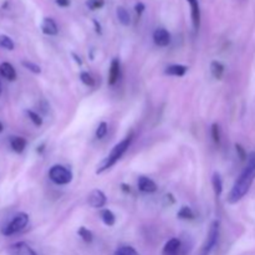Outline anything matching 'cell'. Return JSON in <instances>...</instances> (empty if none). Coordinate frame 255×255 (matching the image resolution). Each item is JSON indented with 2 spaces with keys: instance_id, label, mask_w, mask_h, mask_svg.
<instances>
[{
  "instance_id": "6da1fadb",
  "label": "cell",
  "mask_w": 255,
  "mask_h": 255,
  "mask_svg": "<svg viewBox=\"0 0 255 255\" xmlns=\"http://www.w3.org/2000/svg\"><path fill=\"white\" fill-rule=\"evenodd\" d=\"M255 179V151L254 152L249 153L248 156V163L245 166L244 171L242 172V175L239 176V178L235 180L233 188H231L230 193H229L228 202L229 203H236L239 202L245 194L249 192L250 187H252L253 182Z\"/></svg>"
},
{
  "instance_id": "7a4b0ae2",
  "label": "cell",
  "mask_w": 255,
  "mask_h": 255,
  "mask_svg": "<svg viewBox=\"0 0 255 255\" xmlns=\"http://www.w3.org/2000/svg\"><path fill=\"white\" fill-rule=\"evenodd\" d=\"M132 138H133V136L129 134V136H127L126 138H124L121 142H118L117 145L112 148V151H111L110 154H108V156L101 162V164L97 167V171H96L97 175H100V173H102V172H105L106 169H110L111 167L115 166L116 162L121 158V157L125 154V152L128 150L129 145H131V142H132Z\"/></svg>"
},
{
  "instance_id": "3957f363",
  "label": "cell",
  "mask_w": 255,
  "mask_h": 255,
  "mask_svg": "<svg viewBox=\"0 0 255 255\" xmlns=\"http://www.w3.org/2000/svg\"><path fill=\"white\" fill-rule=\"evenodd\" d=\"M49 178L54 183L60 185L69 184V183L73 180V173L71 171L66 168L64 166H60V164H55L50 168L49 171Z\"/></svg>"
},
{
  "instance_id": "277c9868",
  "label": "cell",
  "mask_w": 255,
  "mask_h": 255,
  "mask_svg": "<svg viewBox=\"0 0 255 255\" xmlns=\"http://www.w3.org/2000/svg\"><path fill=\"white\" fill-rule=\"evenodd\" d=\"M27 223H29V215H27L26 213L22 212L19 213V214H16L15 217L11 219V222L8 224V226L4 227L1 233L6 236L13 235V234L18 233V231L23 230V229L27 226Z\"/></svg>"
},
{
  "instance_id": "5b68a950",
  "label": "cell",
  "mask_w": 255,
  "mask_h": 255,
  "mask_svg": "<svg viewBox=\"0 0 255 255\" xmlns=\"http://www.w3.org/2000/svg\"><path fill=\"white\" fill-rule=\"evenodd\" d=\"M218 236H219V222L214 220L212 224H210L209 231H208L207 240L204 243L203 249H202V255H209V253L212 252L213 248L215 247L218 242Z\"/></svg>"
},
{
  "instance_id": "8992f818",
  "label": "cell",
  "mask_w": 255,
  "mask_h": 255,
  "mask_svg": "<svg viewBox=\"0 0 255 255\" xmlns=\"http://www.w3.org/2000/svg\"><path fill=\"white\" fill-rule=\"evenodd\" d=\"M89 204L94 208H102L105 207L106 203H107V198H106L105 193L100 189H94L91 193L89 194Z\"/></svg>"
},
{
  "instance_id": "52a82bcc",
  "label": "cell",
  "mask_w": 255,
  "mask_h": 255,
  "mask_svg": "<svg viewBox=\"0 0 255 255\" xmlns=\"http://www.w3.org/2000/svg\"><path fill=\"white\" fill-rule=\"evenodd\" d=\"M153 41L157 46H161V48L168 46L171 43V34L163 27H159L153 32Z\"/></svg>"
},
{
  "instance_id": "ba28073f",
  "label": "cell",
  "mask_w": 255,
  "mask_h": 255,
  "mask_svg": "<svg viewBox=\"0 0 255 255\" xmlns=\"http://www.w3.org/2000/svg\"><path fill=\"white\" fill-rule=\"evenodd\" d=\"M10 250L13 255H38L35 250L32 249L29 244H26V243L24 242L15 243L14 245H11Z\"/></svg>"
},
{
  "instance_id": "9c48e42d",
  "label": "cell",
  "mask_w": 255,
  "mask_h": 255,
  "mask_svg": "<svg viewBox=\"0 0 255 255\" xmlns=\"http://www.w3.org/2000/svg\"><path fill=\"white\" fill-rule=\"evenodd\" d=\"M120 74H121V65H120V60L113 59L110 66V73H108V85L113 86L120 78Z\"/></svg>"
},
{
  "instance_id": "30bf717a",
  "label": "cell",
  "mask_w": 255,
  "mask_h": 255,
  "mask_svg": "<svg viewBox=\"0 0 255 255\" xmlns=\"http://www.w3.org/2000/svg\"><path fill=\"white\" fill-rule=\"evenodd\" d=\"M138 189L143 193H154L157 191V184L151 178L142 176L138 178Z\"/></svg>"
},
{
  "instance_id": "8fae6325",
  "label": "cell",
  "mask_w": 255,
  "mask_h": 255,
  "mask_svg": "<svg viewBox=\"0 0 255 255\" xmlns=\"http://www.w3.org/2000/svg\"><path fill=\"white\" fill-rule=\"evenodd\" d=\"M191 6V15H192V23H193L194 29L198 30L199 25H201V8H199L198 0H187Z\"/></svg>"
},
{
  "instance_id": "7c38bea8",
  "label": "cell",
  "mask_w": 255,
  "mask_h": 255,
  "mask_svg": "<svg viewBox=\"0 0 255 255\" xmlns=\"http://www.w3.org/2000/svg\"><path fill=\"white\" fill-rule=\"evenodd\" d=\"M41 30H43V32L45 35L49 36H54L59 32V27H57L56 23H55L54 19H51V18H45V19L43 20Z\"/></svg>"
},
{
  "instance_id": "4fadbf2b",
  "label": "cell",
  "mask_w": 255,
  "mask_h": 255,
  "mask_svg": "<svg viewBox=\"0 0 255 255\" xmlns=\"http://www.w3.org/2000/svg\"><path fill=\"white\" fill-rule=\"evenodd\" d=\"M180 243L179 239L177 238H172V239H169L168 242L166 243L163 248V254L164 255H177L178 252L180 250Z\"/></svg>"
},
{
  "instance_id": "5bb4252c",
  "label": "cell",
  "mask_w": 255,
  "mask_h": 255,
  "mask_svg": "<svg viewBox=\"0 0 255 255\" xmlns=\"http://www.w3.org/2000/svg\"><path fill=\"white\" fill-rule=\"evenodd\" d=\"M188 71V67L185 66V65H179V64H176V65H169V66L166 67V70H164V74L169 76H177V77H182V76L185 75V73Z\"/></svg>"
},
{
  "instance_id": "9a60e30c",
  "label": "cell",
  "mask_w": 255,
  "mask_h": 255,
  "mask_svg": "<svg viewBox=\"0 0 255 255\" xmlns=\"http://www.w3.org/2000/svg\"><path fill=\"white\" fill-rule=\"evenodd\" d=\"M0 75L3 76L4 78H6L8 81H14L16 80V71L14 69V66L9 62H3L0 64Z\"/></svg>"
},
{
  "instance_id": "2e32d148",
  "label": "cell",
  "mask_w": 255,
  "mask_h": 255,
  "mask_svg": "<svg viewBox=\"0 0 255 255\" xmlns=\"http://www.w3.org/2000/svg\"><path fill=\"white\" fill-rule=\"evenodd\" d=\"M10 145L13 151H15L16 153H22L24 152L25 147H26V140L23 137H11Z\"/></svg>"
},
{
  "instance_id": "e0dca14e",
  "label": "cell",
  "mask_w": 255,
  "mask_h": 255,
  "mask_svg": "<svg viewBox=\"0 0 255 255\" xmlns=\"http://www.w3.org/2000/svg\"><path fill=\"white\" fill-rule=\"evenodd\" d=\"M210 71L217 80H222L224 75V65L219 61H213L210 64Z\"/></svg>"
},
{
  "instance_id": "ac0fdd59",
  "label": "cell",
  "mask_w": 255,
  "mask_h": 255,
  "mask_svg": "<svg viewBox=\"0 0 255 255\" xmlns=\"http://www.w3.org/2000/svg\"><path fill=\"white\" fill-rule=\"evenodd\" d=\"M101 219L102 222L108 227L115 226L116 223V215L113 214V212H111L110 209H103L101 212Z\"/></svg>"
},
{
  "instance_id": "d6986e66",
  "label": "cell",
  "mask_w": 255,
  "mask_h": 255,
  "mask_svg": "<svg viewBox=\"0 0 255 255\" xmlns=\"http://www.w3.org/2000/svg\"><path fill=\"white\" fill-rule=\"evenodd\" d=\"M212 185H213V189H214V193L215 196L219 197L223 192V182H222V178H220L219 173H214L212 178Z\"/></svg>"
},
{
  "instance_id": "ffe728a7",
  "label": "cell",
  "mask_w": 255,
  "mask_h": 255,
  "mask_svg": "<svg viewBox=\"0 0 255 255\" xmlns=\"http://www.w3.org/2000/svg\"><path fill=\"white\" fill-rule=\"evenodd\" d=\"M116 13H117V18L122 25H128L131 23V16H129L128 11L124 6H118Z\"/></svg>"
},
{
  "instance_id": "44dd1931",
  "label": "cell",
  "mask_w": 255,
  "mask_h": 255,
  "mask_svg": "<svg viewBox=\"0 0 255 255\" xmlns=\"http://www.w3.org/2000/svg\"><path fill=\"white\" fill-rule=\"evenodd\" d=\"M77 234L80 235V238L83 240V242L91 243L92 240H94V234H92V231L89 230L87 228H85V227H81V228H78Z\"/></svg>"
},
{
  "instance_id": "7402d4cb",
  "label": "cell",
  "mask_w": 255,
  "mask_h": 255,
  "mask_svg": "<svg viewBox=\"0 0 255 255\" xmlns=\"http://www.w3.org/2000/svg\"><path fill=\"white\" fill-rule=\"evenodd\" d=\"M115 255H140L138 252L134 248L129 247V245H124V247H120L115 252Z\"/></svg>"
},
{
  "instance_id": "603a6c76",
  "label": "cell",
  "mask_w": 255,
  "mask_h": 255,
  "mask_svg": "<svg viewBox=\"0 0 255 255\" xmlns=\"http://www.w3.org/2000/svg\"><path fill=\"white\" fill-rule=\"evenodd\" d=\"M177 215L180 218V219H194V217H196V214H194V212L192 210V208L189 207L180 208Z\"/></svg>"
},
{
  "instance_id": "cb8c5ba5",
  "label": "cell",
  "mask_w": 255,
  "mask_h": 255,
  "mask_svg": "<svg viewBox=\"0 0 255 255\" xmlns=\"http://www.w3.org/2000/svg\"><path fill=\"white\" fill-rule=\"evenodd\" d=\"M107 131H108L107 124H106L105 121L100 122V125L97 126V129H96V137L99 138V140H102V138L105 137L106 134H107Z\"/></svg>"
},
{
  "instance_id": "d4e9b609",
  "label": "cell",
  "mask_w": 255,
  "mask_h": 255,
  "mask_svg": "<svg viewBox=\"0 0 255 255\" xmlns=\"http://www.w3.org/2000/svg\"><path fill=\"white\" fill-rule=\"evenodd\" d=\"M0 46L6 50H14V41L9 36L0 35Z\"/></svg>"
},
{
  "instance_id": "484cf974",
  "label": "cell",
  "mask_w": 255,
  "mask_h": 255,
  "mask_svg": "<svg viewBox=\"0 0 255 255\" xmlns=\"http://www.w3.org/2000/svg\"><path fill=\"white\" fill-rule=\"evenodd\" d=\"M80 78L81 81H82V83H85L86 86H95V78L92 77L91 74L86 73V71H82V73L80 74Z\"/></svg>"
},
{
  "instance_id": "4316f807",
  "label": "cell",
  "mask_w": 255,
  "mask_h": 255,
  "mask_svg": "<svg viewBox=\"0 0 255 255\" xmlns=\"http://www.w3.org/2000/svg\"><path fill=\"white\" fill-rule=\"evenodd\" d=\"M26 113H27V116H29L30 120H31L32 124L35 125V126L39 127V126H41V125H43V118H41L40 116L38 115V113L34 112V111H31V110L26 111Z\"/></svg>"
},
{
  "instance_id": "83f0119b",
  "label": "cell",
  "mask_w": 255,
  "mask_h": 255,
  "mask_svg": "<svg viewBox=\"0 0 255 255\" xmlns=\"http://www.w3.org/2000/svg\"><path fill=\"white\" fill-rule=\"evenodd\" d=\"M22 64H23V66L25 67V69H27V70L31 71V73H34V74H40L41 73L40 66H39V65H36V64H34V62L23 61Z\"/></svg>"
},
{
  "instance_id": "f1b7e54d",
  "label": "cell",
  "mask_w": 255,
  "mask_h": 255,
  "mask_svg": "<svg viewBox=\"0 0 255 255\" xmlns=\"http://www.w3.org/2000/svg\"><path fill=\"white\" fill-rule=\"evenodd\" d=\"M86 5L91 10H97V9H101L105 5V0H87Z\"/></svg>"
},
{
  "instance_id": "f546056e",
  "label": "cell",
  "mask_w": 255,
  "mask_h": 255,
  "mask_svg": "<svg viewBox=\"0 0 255 255\" xmlns=\"http://www.w3.org/2000/svg\"><path fill=\"white\" fill-rule=\"evenodd\" d=\"M212 137L213 141L215 143H219L220 142V132H219V126L217 124H213L212 125Z\"/></svg>"
},
{
  "instance_id": "4dcf8cb0",
  "label": "cell",
  "mask_w": 255,
  "mask_h": 255,
  "mask_svg": "<svg viewBox=\"0 0 255 255\" xmlns=\"http://www.w3.org/2000/svg\"><path fill=\"white\" fill-rule=\"evenodd\" d=\"M235 148H236V152H238V154H239V158L242 159V161H244V159L247 158V153H245L244 148H243L240 145H238V143L235 145Z\"/></svg>"
},
{
  "instance_id": "1f68e13d",
  "label": "cell",
  "mask_w": 255,
  "mask_h": 255,
  "mask_svg": "<svg viewBox=\"0 0 255 255\" xmlns=\"http://www.w3.org/2000/svg\"><path fill=\"white\" fill-rule=\"evenodd\" d=\"M56 4L62 8H66V6L70 5V0H56Z\"/></svg>"
},
{
  "instance_id": "d6a6232c",
  "label": "cell",
  "mask_w": 255,
  "mask_h": 255,
  "mask_svg": "<svg viewBox=\"0 0 255 255\" xmlns=\"http://www.w3.org/2000/svg\"><path fill=\"white\" fill-rule=\"evenodd\" d=\"M134 9H136V13H137L138 15H141V14L143 13V10H145V5H143L142 3H138L137 5L134 6Z\"/></svg>"
},
{
  "instance_id": "836d02e7",
  "label": "cell",
  "mask_w": 255,
  "mask_h": 255,
  "mask_svg": "<svg viewBox=\"0 0 255 255\" xmlns=\"http://www.w3.org/2000/svg\"><path fill=\"white\" fill-rule=\"evenodd\" d=\"M73 56H74V59H75V61L77 62L78 65H81V64H82V60L80 59V56H77V55H76V54H73Z\"/></svg>"
},
{
  "instance_id": "e575fe53",
  "label": "cell",
  "mask_w": 255,
  "mask_h": 255,
  "mask_svg": "<svg viewBox=\"0 0 255 255\" xmlns=\"http://www.w3.org/2000/svg\"><path fill=\"white\" fill-rule=\"evenodd\" d=\"M94 24H95V26H96V31L99 32V34H101V26H100V24H99V23H97L96 20H95V22H94Z\"/></svg>"
},
{
  "instance_id": "d590c367",
  "label": "cell",
  "mask_w": 255,
  "mask_h": 255,
  "mask_svg": "<svg viewBox=\"0 0 255 255\" xmlns=\"http://www.w3.org/2000/svg\"><path fill=\"white\" fill-rule=\"evenodd\" d=\"M121 187H122V189H124L125 192H129V191H131V189H129V185L125 184V183H122V184H121Z\"/></svg>"
},
{
  "instance_id": "8d00e7d4",
  "label": "cell",
  "mask_w": 255,
  "mask_h": 255,
  "mask_svg": "<svg viewBox=\"0 0 255 255\" xmlns=\"http://www.w3.org/2000/svg\"><path fill=\"white\" fill-rule=\"evenodd\" d=\"M1 131H3V125L0 124V132H1Z\"/></svg>"
},
{
  "instance_id": "74e56055",
  "label": "cell",
  "mask_w": 255,
  "mask_h": 255,
  "mask_svg": "<svg viewBox=\"0 0 255 255\" xmlns=\"http://www.w3.org/2000/svg\"><path fill=\"white\" fill-rule=\"evenodd\" d=\"M0 94H1V83H0Z\"/></svg>"
}]
</instances>
